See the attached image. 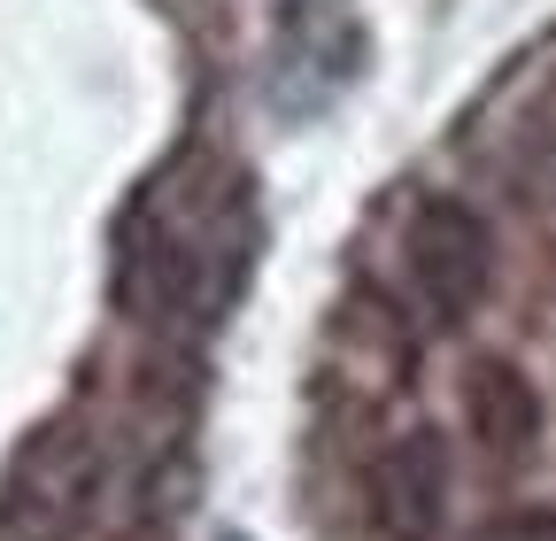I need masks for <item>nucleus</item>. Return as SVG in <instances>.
Returning <instances> with one entry per match:
<instances>
[{"mask_svg": "<svg viewBox=\"0 0 556 541\" xmlns=\"http://www.w3.org/2000/svg\"><path fill=\"white\" fill-rule=\"evenodd\" d=\"M486 270H495V232L471 201L426 193L409 201V217L394 232V287H371L402 325L426 317V325H456L479 310L486 294Z\"/></svg>", "mask_w": 556, "mask_h": 541, "instance_id": "obj_1", "label": "nucleus"}, {"mask_svg": "<svg viewBox=\"0 0 556 541\" xmlns=\"http://www.w3.org/2000/svg\"><path fill=\"white\" fill-rule=\"evenodd\" d=\"M109 511V441L93 426L39 433L9 488H0V541H86Z\"/></svg>", "mask_w": 556, "mask_h": 541, "instance_id": "obj_2", "label": "nucleus"}, {"mask_svg": "<svg viewBox=\"0 0 556 541\" xmlns=\"http://www.w3.org/2000/svg\"><path fill=\"white\" fill-rule=\"evenodd\" d=\"M448 449L441 433H402L364 456V526L371 541H433L448 518Z\"/></svg>", "mask_w": 556, "mask_h": 541, "instance_id": "obj_3", "label": "nucleus"}, {"mask_svg": "<svg viewBox=\"0 0 556 541\" xmlns=\"http://www.w3.org/2000/svg\"><path fill=\"white\" fill-rule=\"evenodd\" d=\"M464 426L486 456H526L541 441V394L526 372L510 364H479L471 387H464Z\"/></svg>", "mask_w": 556, "mask_h": 541, "instance_id": "obj_4", "label": "nucleus"}, {"mask_svg": "<svg viewBox=\"0 0 556 541\" xmlns=\"http://www.w3.org/2000/svg\"><path fill=\"white\" fill-rule=\"evenodd\" d=\"M518 186L533 193V201H556V124H533L526 140H518Z\"/></svg>", "mask_w": 556, "mask_h": 541, "instance_id": "obj_5", "label": "nucleus"}, {"mask_svg": "<svg viewBox=\"0 0 556 541\" xmlns=\"http://www.w3.org/2000/svg\"><path fill=\"white\" fill-rule=\"evenodd\" d=\"M479 541H556V511L548 503H526V511H503V518H486Z\"/></svg>", "mask_w": 556, "mask_h": 541, "instance_id": "obj_6", "label": "nucleus"}]
</instances>
